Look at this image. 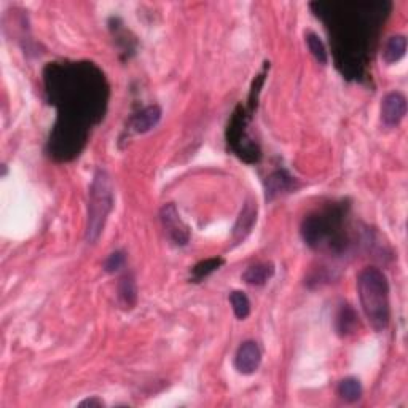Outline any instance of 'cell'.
I'll use <instances>...</instances> for the list:
<instances>
[{"instance_id": "6da1fadb", "label": "cell", "mask_w": 408, "mask_h": 408, "mask_svg": "<svg viewBox=\"0 0 408 408\" xmlns=\"http://www.w3.org/2000/svg\"><path fill=\"white\" fill-rule=\"evenodd\" d=\"M316 14L327 24L333 40L338 67L348 77H360L367 51L389 13L391 5L373 3H313Z\"/></svg>"}, {"instance_id": "7a4b0ae2", "label": "cell", "mask_w": 408, "mask_h": 408, "mask_svg": "<svg viewBox=\"0 0 408 408\" xmlns=\"http://www.w3.org/2000/svg\"><path fill=\"white\" fill-rule=\"evenodd\" d=\"M50 101L59 107L58 123L88 133V123L104 117L107 86L104 75L91 63L50 64L45 70Z\"/></svg>"}, {"instance_id": "3957f363", "label": "cell", "mask_w": 408, "mask_h": 408, "mask_svg": "<svg viewBox=\"0 0 408 408\" xmlns=\"http://www.w3.org/2000/svg\"><path fill=\"white\" fill-rule=\"evenodd\" d=\"M358 291L367 321L376 332L389 325V284L385 273L375 266H367L358 276Z\"/></svg>"}, {"instance_id": "277c9868", "label": "cell", "mask_w": 408, "mask_h": 408, "mask_svg": "<svg viewBox=\"0 0 408 408\" xmlns=\"http://www.w3.org/2000/svg\"><path fill=\"white\" fill-rule=\"evenodd\" d=\"M113 208L112 180L104 169H99L93 177L88 201V225L86 240L96 242L104 231L107 217Z\"/></svg>"}, {"instance_id": "5b68a950", "label": "cell", "mask_w": 408, "mask_h": 408, "mask_svg": "<svg viewBox=\"0 0 408 408\" xmlns=\"http://www.w3.org/2000/svg\"><path fill=\"white\" fill-rule=\"evenodd\" d=\"M340 224H342V215L337 211L309 215L304 219L302 226L303 240L311 247L327 244L332 249V244H340Z\"/></svg>"}, {"instance_id": "8992f818", "label": "cell", "mask_w": 408, "mask_h": 408, "mask_svg": "<svg viewBox=\"0 0 408 408\" xmlns=\"http://www.w3.org/2000/svg\"><path fill=\"white\" fill-rule=\"evenodd\" d=\"M246 123L247 117L244 108L241 106L236 108V112L231 117V122L226 131V139H229V146L237 157L244 159L247 163H255L260 158V150L258 146L247 136L246 133Z\"/></svg>"}, {"instance_id": "52a82bcc", "label": "cell", "mask_w": 408, "mask_h": 408, "mask_svg": "<svg viewBox=\"0 0 408 408\" xmlns=\"http://www.w3.org/2000/svg\"><path fill=\"white\" fill-rule=\"evenodd\" d=\"M159 219H162L164 233L168 235L175 246H187L190 241V229L182 220L175 204L168 203L159 211Z\"/></svg>"}, {"instance_id": "ba28073f", "label": "cell", "mask_w": 408, "mask_h": 408, "mask_svg": "<svg viewBox=\"0 0 408 408\" xmlns=\"http://www.w3.org/2000/svg\"><path fill=\"white\" fill-rule=\"evenodd\" d=\"M407 113V97L399 91H391L381 101V120L386 126H397Z\"/></svg>"}, {"instance_id": "9c48e42d", "label": "cell", "mask_w": 408, "mask_h": 408, "mask_svg": "<svg viewBox=\"0 0 408 408\" xmlns=\"http://www.w3.org/2000/svg\"><path fill=\"white\" fill-rule=\"evenodd\" d=\"M262 364V351L255 342H244L236 351L235 367L242 375H252Z\"/></svg>"}, {"instance_id": "30bf717a", "label": "cell", "mask_w": 408, "mask_h": 408, "mask_svg": "<svg viewBox=\"0 0 408 408\" xmlns=\"http://www.w3.org/2000/svg\"><path fill=\"white\" fill-rule=\"evenodd\" d=\"M159 120H162V108L158 106H148L133 117L131 129L137 134L148 133L158 125Z\"/></svg>"}, {"instance_id": "8fae6325", "label": "cell", "mask_w": 408, "mask_h": 408, "mask_svg": "<svg viewBox=\"0 0 408 408\" xmlns=\"http://www.w3.org/2000/svg\"><path fill=\"white\" fill-rule=\"evenodd\" d=\"M295 190V179L286 171L273 173L266 180V200L271 201L276 196Z\"/></svg>"}, {"instance_id": "7c38bea8", "label": "cell", "mask_w": 408, "mask_h": 408, "mask_svg": "<svg viewBox=\"0 0 408 408\" xmlns=\"http://www.w3.org/2000/svg\"><path fill=\"white\" fill-rule=\"evenodd\" d=\"M257 220V206L254 203L247 201L244 208H242L240 217H237V222L235 225V231H233V237L235 241H241L251 233L252 226H254Z\"/></svg>"}, {"instance_id": "4fadbf2b", "label": "cell", "mask_w": 408, "mask_h": 408, "mask_svg": "<svg viewBox=\"0 0 408 408\" xmlns=\"http://www.w3.org/2000/svg\"><path fill=\"white\" fill-rule=\"evenodd\" d=\"M273 275H275V266L271 263H257V265L247 268L242 275V280L251 286H263Z\"/></svg>"}, {"instance_id": "5bb4252c", "label": "cell", "mask_w": 408, "mask_h": 408, "mask_svg": "<svg viewBox=\"0 0 408 408\" xmlns=\"http://www.w3.org/2000/svg\"><path fill=\"white\" fill-rule=\"evenodd\" d=\"M407 51V39L405 35H392L387 39L383 48V59L386 64H394L405 56Z\"/></svg>"}, {"instance_id": "9a60e30c", "label": "cell", "mask_w": 408, "mask_h": 408, "mask_svg": "<svg viewBox=\"0 0 408 408\" xmlns=\"http://www.w3.org/2000/svg\"><path fill=\"white\" fill-rule=\"evenodd\" d=\"M118 302L125 309L134 308V304L137 302L136 281H134L131 275L123 276L120 282H118Z\"/></svg>"}, {"instance_id": "2e32d148", "label": "cell", "mask_w": 408, "mask_h": 408, "mask_svg": "<svg viewBox=\"0 0 408 408\" xmlns=\"http://www.w3.org/2000/svg\"><path fill=\"white\" fill-rule=\"evenodd\" d=\"M337 391L338 396L344 402H348V404H354V402H358L362 397V385L354 376H348V378L340 381Z\"/></svg>"}, {"instance_id": "e0dca14e", "label": "cell", "mask_w": 408, "mask_h": 408, "mask_svg": "<svg viewBox=\"0 0 408 408\" xmlns=\"http://www.w3.org/2000/svg\"><path fill=\"white\" fill-rule=\"evenodd\" d=\"M304 39H307L308 50L311 51V55L314 56V58H316L318 63L327 64L329 63V53H327V48H325V45L321 40V37L314 32H307Z\"/></svg>"}, {"instance_id": "ac0fdd59", "label": "cell", "mask_w": 408, "mask_h": 408, "mask_svg": "<svg viewBox=\"0 0 408 408\" xmlns=\"http://www.w3.org/2000/svg\"><path fill=\"white\" fill-rule=\"evenodd\" d=\"M230 303L231 308H233L235 316L240 319V321H244V319L251 314V302L244 292L235 291L230 293Z\"/></svg>"}, {"instance_id": "d6986e66", "label": "cell", "mask_w": 408, "mask_h": 408, "mask_svg": "<svg viewBox=\"0 0 408 408\" xmlns=\"http://www.w3.org/2000/svg\"><path fill=\"white\" fill-rule=\"evenodd\" d=\"M224 258H208V260H203L200 262L198 265L193 266L192 270V275H193V280L195 281H201L204 280V278H208L209 275H213L214 271L219 270V268L224 265Z\"/></svg>"}, {"instance_id": "ffe728a7", "label": "cell", "mask_w": 408, "mask_h": 408, "mask_svg": "<svg viewBox=\"0 0 408 408\" xmlns=\"http://www.w3.org/2000/svg\"><path fill=\"white\" fill-rule=\"evenodd\" d=\"M337 322H338V332L340 333L351 332V330H353V327H354V324H356V316H354L353 309L343 308L342 313L338 314Z\"/></svg>"}, {"instance_id": "44dd1931", "label": "cell", "mask_w": 408, "mask_h": 408, "mask_svg": "<svg viewBox=\"0 0 408 408\" xmlns=\"http://www.w3.org/2000/svg\"><path fill=\"white\" fill-rule=\"evenodd\" d=\"M125 262H126L125 254H123L122 251H115V252H112V254L106 258L104 270L107 273H115L118 270H122L123 265H125Z\"/></svg>"}, {"instance_id": "7402d4cb", "label": "cell", "mask_w": 408, "mask_h": 408, "mask_svg": "<svg viewBox=\"0 0 408 408\" xmlns=\"http://www.w3.org/2000/svg\"><path fill=\"white\" fill-rule=\"evenodd\" d=\"M101 405H104V402L96 399V397H93V399H86L80 404V407H101Z\"/></svg>"}]
</instances>
